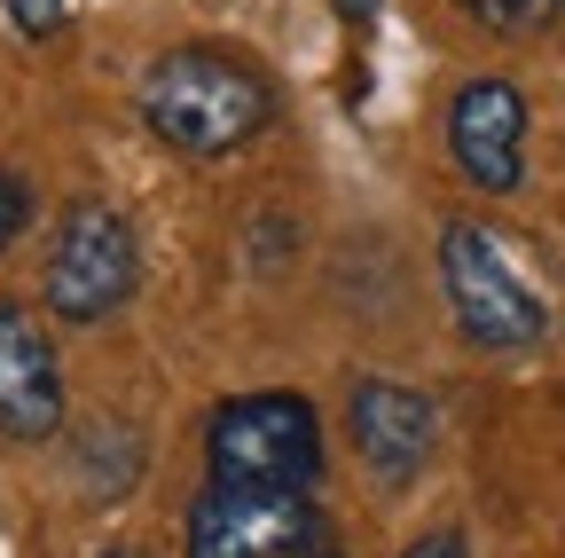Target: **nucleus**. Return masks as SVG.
Returning a JSON list of instances; mask_svg holds the SVG:
<instances>
[{"mask_svg": "<svg viewBox=\"0 0 565 558\" xmlns=\"http://www.w3.org/2000/svg\"><path fill=\"white\" fill-rule=\"evenodd\" d=\"M134 103H141V126H150L173 158H196V166L252 150L275 126L267 72L244 63V55H228V48H166V55H150L141 80H134Z\"/></svg>", "mask_w": 565, "mask_h": 558, "instance_id": "1", "label": "nucleus"}, {"mask_svg": "<svg viewBox=\"0 0 565 558\" xmlns=\"http://www.w3.org/2000/svg\"><path fill=\"white\" fill-rule=\"evenodd\" d=\"M204 472L228 487H282V496H315L322 480V417L307 393H228L204 417Z\"/></svg>", "mask_w": 565, "mask_h": 558, "instance_id": "2", "label": "nucleus"}, {"mask_svg": "<svg viewBox=\"0 0 565 558\" xmlns=\"http://www.w3.org/2000/svg\"><path fill=\"white\" fill-rule=\"evenodd\" d=\"M440 292L456 330L479 355H534L550 338V299L519 275V260L503 252L487 221H448L440 229Z\"/></svg>", "mask_w": 565, "mask_h": 558, "instance_id": "3", "label": "nucleus"}, {"mask_svg": "<svg viewBox=\"0 0 565 558\" xmlns=\"http://www.w3.org/2000/svg\"><path fill=\"white\" fill-rule=\"evenodd\" d=\"M134 284H141V244H134L118 204H103V197L63 204V221L47 236V260H40L47 315L71 323V330H95L134 299Z\"/></svg>", "mask_w": 565, "mask_h": 558, "instance_id": "4", "label": "nucleus"}, {"mask_svg": "<svg viewBox=\"0 0 565 558\" xmlns=\"http://www.w3.org/2000/svg\"><path fill=\"white\" fill-rule=\"evenodd\" d=\"M181 558H345V543L315 496L204 480L181 519Z\"/></svg>", "mask_w": 565, "mask_h": 558, "instance_id": "5", "label": "nucleus"}, {"mask_svg": "<svg viewBox=\"0 0 565 558\" xmlns=\"http://www.w3.org/2000/svg\"><path fill=\"white\" fill-rule=\"evenodd\" d=\"M448 158L479 197H511L526 181V95L519 80H463L448 103Z\"/></svg>", "mask_w": 565, "mask_h": 558, "instance_id": "6", "label": "nucleus"}, {"mask_svg": "<svg viewBox=\"0 0 565 558\" xmlns=\"http://www.w3.org/2000/svg\"><path fill=\"white\" fill-rule=\"evenodd\" d=\"M345 441L370 464L377 487H408L424 464H433V441H440L433 393H416L401 378H353L345 386Z\"/></svg>", "mask_w": 565, "mask_h": 558, "instance_id": "7", "label": "nucleus"}, {"mask_svg": "<svg viewBox=\"0 0 565 558\" xmlns=\"http://www.w3.org/2000/svg\"><path fill=\"white\" fill-rule=\"evenodd\" d=\"M63 433V362L55 338L24 299H0V441H55Z\"/></svg>", "mask_w": 565, "mask_h": 558, "instance_id": "8", "label": "nucleus"}, {"mask_svg": "<svg viewBox=\"0 0 565 558\" xmlns=\"http://www.w3.org/2000/svg\"><path fill=\"white\" fill-rule=\"evenodd\" d=\"M463 24H479L487 40H534L565 17V0H448Z\"/></svg>", "mask_w": 565, "mask_h": 558, "instance_id": "9", "label": "nucleus"}, {"mask_svg": "<svg viewBox=\"0 0 565 558\" xmlns=\"http://www.w3.org/2000/svg\"><path fill=\"white\" fill-rule=\"evenodd\" d=\"M0 9H9V32L17 40H63V24H71V0H0Z\"/></svg>", "mask_w": 565, "mask_h": 558, "instance_id": "10", "label": "nucleus"}, {"mask_svg": "<svg viewBox=\"0 0 565 558\" xmlns=\"http://www.w3.org/2000/svg\"><path fill=\"white\" fill-rule=\"evenodd\" d=\"M24 229H32V181L17 166H0V252H9Z\"/></svg>", "mask_w": 565, "mask_h": 558, "instance_id": "11", "label": "nucleus"}, {"mask_svg": "<svg viewBox=\"0 0 565 558\" xmlns=\"http://www.w3.org/2000/svg\"><path fill=\"white\" fill-rule=\"evenodd\" d=\"M401 558H471V550H463V527H433V535H416Z\"/></svg>", "mask_w": 565, "mask_h": 558, "instance_id": "12", "label": "nucleus"}]
</instances>
